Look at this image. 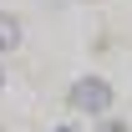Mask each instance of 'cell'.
Listing matches in <instances>:
<instances>
[{"label": "cell", "instance_id": "obj_1", "mask_svg": "<svg viewBox=\"0 0 132 132\" xmlns=\"http://www.w3.org/2000/svg\"><path fill=\"white\" fill-rule=\"evenodd\" d=\"M71 107H76V112H92V117H107V107H112V86L102 81V76H81V81L71 86Z\"/></svg>", "mask_w": 132, "mask_h": 132}, {"label": "cell", "instance_id": "obj_2", "mask_svg": "<svg viewBox=\"0 0 132 132\" xmlns=\"http://www.w3.org/2000/svg\"><path fill=\"white\" fill-rule=\"evenodd\" d=\"M5 51H20V20L0 10V56H5Z\"/></svg>", "mask_w": 132, "mask_h": 132}, {"label": "cell", "instance_id": "obj_3", "mask_svg": "<svg viewBox=\"0 0 132 132\" xmlns=\"http://www.w3.org/2000/svg\"><path fill=\"white\" fill-rule=\"evenodd\" d=\"M97 132H132L127 122H117V117H107V122H97Z\"/></svg>", "mask_w": 132, "mask_h": 132}, {"label": "cell", "instance_id": "obj_4", "mask_svg": "<svg viewBox=\"0 0 132 132\" xmlns=\"http://www.w3.org/2000/svg\"><path fill=\"white\" fill-rule=\"evenodd\" d=\"M0 86H5V76H0Z\"/></svg>", "mask_w": 132, "mask_h": 132}]
</instances>
